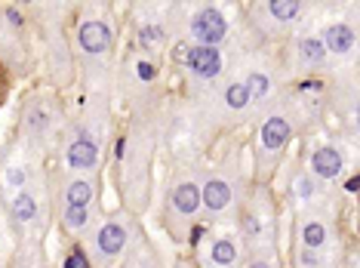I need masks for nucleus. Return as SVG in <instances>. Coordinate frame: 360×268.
I'll return each instance as SVG.
<instances>
[{
  "instance_id": "obj_1",
  "label": "nucleus",
  "mask_w": 360,
  "mask_h": 268,
  "mask_svg": "<svg viewBox=\"0 0 360 268\" xmlns=\"http://www.w3.org/2000/svg\"><path fill=\"white\" fill-rule=\"evenodd\" d=\"M302 111H305V105L296 96L283 93L271 108H265L259 115L256 142H252V185L271 182V176L286 158V148L292 145L302 124H305Z\"/></svg>"
},
{
  "instance_id": "obj_2",
  "label": "nucleus",
  "mask_w": 360,
  "mask_h": 268,
  "mask_svg": "<svg viewBox=\"0 0 360 268\" xmlns=\"http://www.w3.org/2000/svg\"><path fill=\"white\" fill-rule=\"evenodd\" d=\"M250 185L237 154H225L216 167L200 170V219L207 222H234L237 210L247 198Z\"/></svg>"
},
{
  "instance_id": "obj_3",
  "label": "nucleus",
  "mask_w": 360,
  "mask_h": 268,
  "mask_svg": "<svg viewBox=\"0 0 360 268\" xmlns=\"http://www.w3.org/2000/svg\"><path fill=\"white\" fill-rule=\"evenodd\" d=\"M68 111L53 89H31L15 111V133L34 151H46L62 139Z\"/></svg>"
},
{
  "instance_id": "obj_4",
  "label": "nucleus",
  "mask_w": 360,
  "mask_h": 268,
  "mask_svg": "<svg viewBox=\"0 0 360 268\" xmlns=\"http://www.w3.org/2000/svg\"><path fill=\"white\" fill-rule=\"evenodd\" d=\"M237 241L250 256H277V210L268 185H250L234 216Z\"/></svg>"
},
{
  "instance_id": "obj_5",
  "label": "nucleus",
  "mask_w": 360,
  "mask_h": 268,
  "mask_svg": "<svg viewBox=\"0 0 360 268\" xmlns=\"http://www.w3.org/2000/svg\"><path fill=\"white\" fill-rule=\"evenodd\" d=\"M151 158H154V136L148 127H136L124 133L117 148V167H120V198L124 210L136 213L139 207L145 210L148 200V173H151Z\"/></svg>"
},
{
  "instance_id": "obj_6",
  "label": "nucleus",
  "mask_w": 360,
  "mask_h": 268,
  "mask_svg": "<svg viewBox=\"0 0 360 268\" xmlns=\"http://www.w3.org/2000/svg\"><path fill=\"white\" fill-rule=\"evenodd\" d=\"M200 222V170H176L169 176L160 200V225L176 243L191 238V229Z\"/></svg>"
},
{
  "instance_id": "obj_7",
  "label": "nucleus",
  "mask_w": 360,
  "mask_h": 268,
  "mask_svg": "<svg viewBox=\"0 0 360 268\" xmlns=\"http://www.w3.org/2000/svg\"><path fill=\"white\" fill-rule=\"evenodd\" d=\"M139 231V219L129 210H114L102 216L96 229L89 231V247H86V268H117L124 256L133 250Z\"/></svg>"
},
{
  "instance_id": "obj_8",
  "label": "nucleus",
  "mask_w": 360,
  "mask_h": 268,
  "mask_svg": "<svg viewBox=\"0 0 360 268\" xmlns=\"http://www.w3.org/2000/svg\"><path fill=\"white\" fill-rule=\"evenodd\" d=\"M169 53H173V62L185 71L188 84H191V93L198 96V99L207 96L210 89H216L228 77L225 75L228 71L225 50H216V46H194L179 37L176 44L169 46Z\"/></svg>"
},
{
  "instance_id": "obj_9",
  "label": "nucleus",
  "mask_w": 360,
  "mask_h": 268,
  "mask_svg": "<svg viewBox=\"0 0 360 268\" xmlns=\"http://www.w3.org/2000/svg\"><path fill=\"white\" fill-rule=\"evenodd\" d=\"M200 99H203V108H207L210 124H216V127H243L259 117L256 105H252V96H250L247 84L240 80V75L225 77L216 89H210Z\"/></svg>"
},
{
  "instance_id": "obj_10",
  "label": "nucleus",
  "mask_w": 360,
  "mask_h": 268,
  "mask_svg": "<svg viewBox=\"0 0 360 268\" xmlns=\"http://www.w3.org/2000/svg\"><path fill=\"white\" fill-rule=\"evenodd\" d=\"M305 13H308V4H302V0H265V4L250 6L247 22L252 34H259L262 40H274V37L290 34L305 19Z\"/></svg>"
},
{
  "instance_id": "obj_11",
  "label": "nucleus",
  "mask_w": 360,
  "mask_h": 268,
  "mask_svg": "<svg viewBox=\"0 0 360 268\" xmlns=\"http://www.w3.org/2000/svg\"><path fill=\"white\" fill-rule=\"evenodd\" d=\"M182 40L194 46H216V50H225L228 37H231V22L222 13V6L216 4H200L191 6V13L182 19Z\"/></svg>"
},
{
  "instance_id": "obj_12",
  "label": "nucleus",
  "mask_w": 360,
  "mask_h": 268,
  "mask_svg": "<svg viewBox=\"0 0 360 268\" xmlns=\"http://www.w3.org/2000/svg\"><path fill=\"white\" fill-rule=\"evenodd\" d=\"M62 139H84V142H96V145H102V148H108V142H111V102H108V96L93 93V99H89L75 117H68Z\"/></svg>"
},
{
  "instance_id": "obj_13",
  "label": "nucleus",
  "mask_w": 360,
  "mask_h": 268,
  "mask_svg": "<svg viewBox=\"0 0 360 268\" xmlns=\"http://www.w3.org/2000/svg\"><path fill=\"white\" fill-rule=\"evenodd\" d=\"M75 46L84 62L108 65L114 56V25L108 15L86 13L75 25Z\"/></svg>"
},
{
  "instance_id": "obj_14",
  "label": "nucleus",
  "mask_w": 360,
  "mask_h": 268,
  "mask_svg": "<svg viewBox=\"0 0 360 268\" xmlns=\"http://www.w3.org/2000/svg\"><path fill=\"white\" fill-rule=\"evenodd\" d=\"M108 158V148L84 139H59V160L65 173L75 176H99Z\"/></svg>"
},
{
  "instance_id": "obj_15",
  "label": "nucleus",
  "mask_w": 360,
  "mask_h": 268,
  "mask_svg": "<svg viewBox=\"0 0 360 268\" xmlns=\"http://www.w3.org/2000/svg\"><path fill=\"white\" fill-rule=\"evenodd\" d=\"M173 6H169L167 19H163L160 13H145V19L139 22L136 28V46L142 50V56H151V59H158L160 50H169V44H173L176 34V25H173Z\"/></svg>"
},
{
  "instance_id": "obj_16",
  "label": "nucleus",
  "mask_w": 360,
  "mask_h": 268,
  "mask_svg": "<svg viewBox=\"0 0 360 268\" xmlns=\"http://www.w3.org/2000/svg\"><path fill=\"white\" fill-rule=\"evenodd\" d=\"M240 80L247 84L250 96H252V105H256L259 115L281 99V71H277L274 65H268V62L250 65V68L240 75Z\"/></svg>"
},
{
  "instance_id": "obj_17",
  "label": "nucleus",
  "mask_w": 360,
  "mask_h": 268,
  "mask_svg": "<svg viewBox=\"0 0 360 268\" xmlns=\"http://www.w3.org/2000/svg\"><path fill=\"white\" fill-rule=\"evenodd\" d=\"M333 241V222L326 219L321 210L314 207H305L296 219V243L305 250H321L326 253V247H330Z\"/></svg>"
},
{
  "instance_id": "obj_18",
  "label": "nucleus",
  "mask_w": 360,
  "mask_h": 268,
  "mask_svg": "<svg viewBox=\"0 0 360 268\" xmlns=\"http://www.w3.org/2000/svg\"><path fill=\"white\" fill-rule=\"evenodd\" d=\"M56 204L68 207H96L99 204V176H75L65 173L56 189Z\"/></svg>"
},
{
  "instance_id": "obj_19",
  "label": "nucleus",
  "mask_w": 360,
  "mask_h": 268,
  "mask_svg": "<svg viewBox=\"0 0 360 268\" xmlns=\"http://www.w3.org/2000/svg\"><path fill=\"white\" fill-rule=\"evenodd\" d=\"M247 262V253H243L237 234H216V238L207 241V250L200 256L203 268H240Z\"/></svg>"
},
{
  "instance_id": "obj_20",
  "label": "nucleus",
  "mask_w": 360,
  "mask_h": 268,
  "mask_svg": "<svg viewBox=\"0 0 360 268\" xmlns=\"http://www.w3.org/2000/svg\"><path fill=\"white\" fill-rule=\"evenodd\" d=\"M348 167V158L339 145H317L314 151L308 154V176L317 179V182H333V179H342Z\"/></svg>"
},
{
  "instance_id": "obj_21",
  "label": "nucleus",
  "mask_w": 360,
  "mask_h": 268,
  "mask_svg": "<svg viewBox=\"0 0 360 268\" xmlns=\"http://www.w3.org/2000/svg\"><path fill=\"white\" fill-rule=\"evenodd\" d=\"M6 207H10V216H13L15 225H22V229H28V225H37L40 216H44V210H46L44 182H37V185H31V189H25V191L13 194Z\"/></svg>"
},
{
  "instance_id": "obj_22",
  "label": "nucleus",
  "mask_w": 360,
  "mask_h": 268,
  "mask_svg": "<svg viewBox=\"0 0 360 268\" xmlns=\"http://www.w3.org/2000/svg\"><path fill=\"white\" fill-rule=\"evenodd\" d=\"M321 44L330 59H351L357 53V25L351 19L330 22L321 31Z\"/></svg>"
},
{
  "instance_id": "obj_23",
  "label": "nucleus",
  "mask_w": 360,
  "mask_h": 268,
  "mask_svg": "<svg viewBox=\"0 0 360 268\" xmlns=\"http://www.w3.org/2000/svg\"><path fill=\"white\" fill-rule=\"evenodd\" d=\"M292 65L305 75H317L330 65V56H326L321 34H296L292 40Z\"/></svg>"
},
{
  "instance_id": "obj_24",
  "label": "nucleus",
  "mask_w": 360,
  "mask_h": 268,
  "mask_svg": "<svg viewBox=\"0 0 360 268\" xmlns=\"http://www.w3.org/2000/svg\"><path fill=\"white\" fill-rule=\"evenodd\" d=\"M59 210V225H62V231L68 234V238H89V231L96 229V207H68V204H62V207H56Z\"/></svg>"
},
{
  "instance_id": "obj_25",
  "label": "nucleus",
  "mask_w": 360,
  "mask_h": 268,
  "mask_svg": "<svg viewBox=\"0 0 360 268\" xmlns=\"http://www.w3.org/2000/svg\"><path fill=\"white\" fill-rule=\"evenodd\" d=\"M37 182H44V173L34 167V164H6L4 167V173H0V185H4V191L10 194H19V191H25L31 189V185H37Z\"/></svg>"
},
{
  "instance_id": "obj_26",
  "label": "nucleus",
  "mask_w": 360,
  "mask_h": 268,
  "mask_svg": "<svg viewBox=\"0 0 360 268\" xmlns=\"http://www.w3.org/2000/svg\"><path fill=\"white\" fill-rule=\"evenodd\" d=\"M296 268H330V256L321 253V250H296Z\"/></svg>"
},
{
  "instance_id": "obj_27",
  "label": "nucleus",
  "mask_w": 360,
  "mask_h": 268,
  "mask_svg": "<svg viewBox=\"0 0 360 268\" xmlns=\"http://www.w3.org/2000/svg\"><path fill=\"white\" fill-rule=\"evenodd\" d=\"M10 87H13V71L0 62V108L6 105V96H10Z\"/></svg>"
},
{
  "instance_id": "obj_28",
  "label": "nucleus",
  "mask_w": 360,
  "mask_h": 268,
  "mask_svg": "<svg viewBox=\"0 0 360 268\" xmlns=\"http://www.w3.org/2000/svg\"><path fill=\"white\" fill-rule=\"evenodd\" d=\"M247 268H281V265H277V256H250Z\"/></svg>"
}]
</instances>
